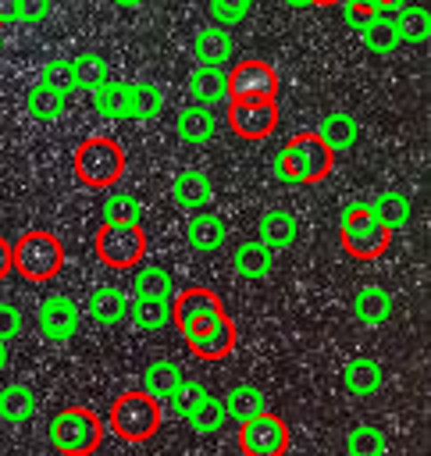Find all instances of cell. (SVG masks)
Wrapping results in <instances>:
<instances>
[{"instance_id":"obj_1","label":"cell","mask_w":431,"mask_h":456,"mask_svg":"<svg viewBox=\"0 0 431 456\" xmlns=\"http://www.w3.org/2000/svg\"><path fill=\"white\" fill-rule=\"evenodd\" d=\"M331 167L335 153L321 142L317 132H299L274 153V178L285 185H317L331 175Z\"/></svg>"},{"instance_id":"obj_2","label":"cell","mask_w":431,"mask_h":456,"mask_svg":"<svg viewBox=\"0 0 431 456\" xmlns=\"http://www.w3.org/2000/svg\"><path fill=\"white\" fill-rule=\"evenodd\" d=\"M164 424V410L160 399L146 395L142 388H128L121 392L110 410H107V428L121 438V442H150Z\"/></svg>"},{"instance_id":"obj_3","label":"cell","mask_w":431,"mask_h":456,"mask_svg":"<svg viewBox=\"0 0 431 456\" xmlns=\"http://www.w3.org/2000/svg\"><path fill=\"white\" fill-rule=\"evenodd\" d=\"M71 167L85 189H114L125 175V150L110 135H89L78 142Z\"/></svg>"},{"instance_id":"obj_4","label":"cell","mask_w":431,"mask_h":456,"mask_svg":"<svg viewBox=\"0 0 431 456\" xmlns=\"http://www.w3.org/2000/svg\"><path fill=\"white\" fill-rule=\"evenodd\" d=\"M11 260H14V271L25 278V281H53L64 267V246L53 232H43V228H32L25 235H18L11 242Z\"/></svg>"},{"instance_id":"obj_5","label":"cell","mask_w":431,"mask_h":456,"mask_svg":"<svg viewBox=\"0 0 431 456\" xmlns=\"http://www.w3.org/2000/svg\"><path fill=\"white\" fill-rule=\"evenodd\" d=\"M338 242L353 260H378L388 249L392 232L370 214L367 203H349L338 214Z\"/></svg>"},{"instance_id":"obj_6","label":"cell","mask_w":431,"mask_h":456,"mask_svg":"<svg viewBox=\"0 0 431 456\" xmlns=\"http://www.w3.org/2000/svg\"><path fill=\"white\" fill-rule=\"evenodd\" d=\"M46 435L61 456H89L103 438V424L89 406H64L50 417Z\"/></svg>"},{"instance_id":"obj_7","label":"cell","mask_w":431,"mask_h":456,"mask_svg":"<svg viewBox=\"0 0 431 456\" xmlns=\"http://www.w3.org/2000/svg\"><path fill=\"white\" fill-rule=\"evenodd\" d=\"M93 249L110 271H132L146 256V232L142 224H100Z\"/></svg>"},{"instance_id":"obj_8","label":"cell","mask_w":431,"mask_h":456,"mask_svg":"<svg viewBox=\"0 0 431 456\" xmlns=\"http://www.w3.org/2000/svg\"><path fill=\"white\" fill-rule=\"evenodd\" d=\"M224 314L228 310H224V303L214 289L192 285V289H182V292L175 289V296H171V324L182 331V338L217 324Z\"/></svg>"},{"instance_id":"obj_9","label":"cell","mask_w":431,"mask_h":456,"mask_svg":"<svg viewBox=\"0 0 431 456\" xmlns=\"http://www.w3.org/2000/svg\"><path fill=\"white\" fill-rule=\"evenodd\" d=\"M292 442V431L285 424V417L264 410L249 420L239 424V449L242 456H285Z\"/></svg>"},{"instance_id":"obj_10","label":"cell","mask_w":431,"mask_h":456,"mask_svg":"<svg viewBox=\"0 0 431 456\" xmlns=\"http://www.w3.org/2000/svg\"><path fill=\"white\" fill-rule=\"evenodd\" d=\"M228 100H278V71L267 61H239L228 68Z\"/></svg>"},{"instance_id":"obj_11","label":"cell","mask_w":431,"mask_h":456,"mask_svg":"<svg viewBox=\"0 0 431 456\" xmlns=\"http://www.w3.org/2000/svg\"><path fill=\"white\" fill-rule=\"evenodd\" d=\"M228 125L242 139H267L278 128V100H228Z\"/></svg>"},{"instance_id":"obj_12","label":"cell","mask_w":431,"mask_h":456,"mask_svg":"<svg viewBox=\"0 0 431 456\" xmlns=\"http://www.w3.org/2000/svg\"><path fill=\"white\" fill-rule=\"evenodd\" d=\"M36 324H39V331H43L50 342H68V338H75V331H78V324H82V306H78L71 296L53 292V296H46V299L39 303Z\"/></svg>"},{"instance_id":"obj_13","label":"cell","mask_w":431,"mask_h":456,"mask_svg":"<svg viewBox=\"0 0 431 456\" xmlns=\"http://www.w3.org/2000/svg\"><path fill=\"white\" fill-rule=\"evenodd\" d=\"M235 338H239L235 335V321L224 314L217 324H210V328H203L196 335H185V346L192 349V356H199L207 363H217V360H228L232 356Z\"/></svg>"},{"instance_id":"obj_14","label":"cell","mask_w":431,"mask_h":456,"mask_svg":"<svg viewBox=\"0 0 431 456\" xmlns=\"http://www.w3.org/2000/svg\"><path fill=\"white\" fill-rule=\"evenodd\" d=\"M185 242L196 249V253H217L224 242H228V224H224V217L221 214H214V210H196L192 217H189V224H185Z\"/></svg>"},{"instance_id":"obj_15","label":"cell","mask_w":431,"mask_h":456,"mask_svg":"<svg viewBox=\"0 0 431 456\" xmlns=\"http://www.w3.org/2000/svg\"><path fill=\"white\" fill-rule=\"evenodd\" d=\"M171 200H175V207H182V210H203L210 200H214V185H210V178H207V171H199V167H185V171H178L175 178H171Z\"/></svg>"},{"instance_id":"obj_16","label":"cell","mask_w":431,"mask_h":456,"mask_svg":"<svg viewBox=\"0 0 431 456\" xmlns=\"http://www.w3.org/2000/svg\"><path fill=\"white\" fill-rule=\"evenodd\" d=\"M85 314H89V321H96L100 328H114V324H121V321L128 317V296H125L121 289H114V285H100V289L89 292Z\"/></svg>"},{"instance_id":"obj_17","label":"cell","mask_w":431,"mask_h":456,"mask_svg":"<svg viewBox=\"0 0 431 456\" xmlns=\"http://www.w3.org/2000/svg\"><path fill=\"white\" fill-rule=\"evenodd\" d=\"M192 53H196V61L207 64V68H224V64L232 61V53H235V43H232L228 28H221V25H207V28L196 32V39H192Z\"/></svg>"},{"instance_id":"obj_18","label":"cell","mask_w":431,"mask_h":456,"mask_svg":"<svg viewBox=\"0 0 431 456\" xmlns=\"http://www.w3.org/2000/svg\"><path fill=\"white\" fill-rule=\"evenodd\" d=\"M189 96H192L199 107L228 103V71H224V68H207V64H199V68L189 75Z\"/></svg>"},{"instance_id":"obj_19","label":"cell","mask_w":431,"mask_h":456,"mask_svg":"<svg viewBox=\"0 0 431 456\" xmlns=\"http://www.w3.org/2000/svg\"><path fill=\"white\" fill-rule=\"evenodd\" d=\"M313 132L321 135V142H324L331 153H346V150H353V146H356V139H360V125H356V118H353V114H346V110L324 114V118L317 121V128H313Z\"/></svg>"},{"instance_id":"obj_20","label":"cell","mask_w":431,"mask_h":456,"mask_svg":"<svg viewBox=\"0 0 431 456\" xmlns=\"http://www.w3.org/2000/svg\"><path fill=\"white\" fill-rule=\"evenodd\" d=\"M299 235V224L289 210H264L256 221V239L274 253V249H289Z\"/></svg>"},{"instance_id":"obj_21","label":"cell","mask_w":431,"mask_h":456,"mask_svg":"<svg viewBox=\"0 0 431 456\" xmlns=\"http://www.w3.org/2000/svg\"><path fill=\"white\" fill-rule=\"evenodd\" d=\"M342 388H346L349 395H356V399L374 395V392L381 388V363L370 360V356H353V360H346V367H342Z\"/></svg>"},{"instance_id":"obj_22","label":"cell","mask_w":431,"mask_h":456,"mask_svg":"<svg viewBox=\"0 0 431 456\" xmlns=\"http://www.w3.org/2000/svg\"><path fill=\"white\" fill-rule=\"evenodd\" d=\"M271 260H274V253H271L260 239L239 242V246L232 249V267H235V274H239V278H249V281L267 278V274H271Z\"/></svg>"},{"instance_id":"obj_23","label":"cell","mask_w":431,"mask_h":456,"mask_svg":"<svg viewBox=\"0 0 431 456\" xmlns=\"http://www.w3.org/2000/svg\"><path fill=\"white\" fill-rule=\"evenodd\" d=\"M392 306H395L392 303V292H385L381 285H363L356 292V299H353V314L367 328H381L392 317Z\"/></svg>"},{"instance_id":"obj_24","label":"cell","mask_w":431,"mask_h":456,"mask_svg":"<svg viewBox=\"0 0 431 456\" xmlns=\"http://www.w3.org/2000/svg\"><path fill=\"white\" fill-rule=\"evenodd\" d=\"M36 413V392L25 381H7L0 388V420L4 424H25Z\"/></svg>"},{"instance_id":"obj_25","label":"cell","mask_w":431,"mask_h":456,"mask_svg":"<svg viewBox=\"0 0 431 456\" xmlns=\"http://www.w3.org/2000/svg\"><path fill=\"white\" fill-rule=\"evenodd\" d=\"M395 32H399V43H410V46H424L431 39V11L427 7H410L403 4L395 14Z\"/></svg>"},{"instance_id":"obj_26","label":"cell","mask_w":431,"mask_h":456,"mask_svg":"<svg viewBox=\"0 0 431 456\" xmlns=\"http://www.w3.org/2000/svg\"><path fill=\"white\" fill-rule=\"evenodd\" d=\"M128 317L139 331H160L171 324V299H157V296H135L128 303Z\"/></svg>"},{"instance_id":"obj_27","label":"cell","mask_w":431,"mask_h":456,"mask_svg":"<svg viewBox=\"0 0 431 456\" xmlns=\"http://www.w3.org/2000/svg\"><path fill=\"white\" fill-rule=\"evenodd\" d=\"M221 403H224V413H228L235 424H242V420H249V417H256V413L267 410V395H264L256 385H246V381H242V385H232Z\"/></svg>"},{"instance_id":"obj_28","label":"cell","mask_w":431,"mask_h":456,"mask_svg":"<svg viewBox=\"0 0 431 456\" xmlns=\"http://www.w3.org/2000/svg\"><path fill=\"white\" fill-rule=\"evenodd\" d=\"M356 36H360L363 46H367L370 53H378V57H388V53H395V50L403 46V43H399V32H395V21H392L388 14H374Z\"/></svg>"},{"instance_id":"obj_29","label":"cell","mask_w":431,"mask_h":456,"mask_svg":"<svg viewBox=\"0 0 431 456\" xmlns=\"http://www.w3.org/2000/svg\"><path fill=\"white\" fill-rule=\"evenodd\" d=\"M89 100H93V110H96L100 118H110V121L128 118V82L107 78L103 86H96V89L89 93Z\"/></svg>"},{"instance_id":"obj_30","label":"cell","mask_w":431,"mask_h":456,"mask_svg":"<svg viewBox=\"0 0 431 456\" xmlns=\"http://www.w3.org/2000/svg\"><path fill=\"white\" fill-rule=\"evenodd\" d=\"M175 132H178L182 142H207L214 135V114H210V107H199V103L182 107L175 114Z\"/></svg>"},{"instance_id":"obj_31","label":"cell","mask_w":431,"mask_h":456,"mask_svg":"<svg viewBox=\"0 0 431 456\" xmlns=\"http://www.w3.org/2000/svg\"><path fill=\"white\" fill-rule=\"evenodd\" d=\"M64 103H68V96L57 93V89H50L46 82H36L25 93V110H28L32 121H57L64 114Z\"/></svg>"},{"instance_id":"obj_32","label":"cell","mask_w":431,"mask_h":456,"mask_svg":"<svg viewBox=\"0 0 431 456\" xmlns=\"http://www.w3.org/2000/svg\"><path fill=\"white\" fill-rule=\"evenodd\" d=\"M178 381H182V367L175 360H153L142 370V392L153 395V399H160V403L178 388Z\"/></svg>"},{"instance_id":"obj_33","label":"cell","mask_w":431,"mask_h":456,"mask_svg":"<svg viewBox=\"0 0 431 456\" xmlns=\"http://www.w3.org/2000/svg\"><path fill=\"white\" fill-rule=\"evenodd\" d=\"M100 217H103V224H142V203H139V196H132L125 189H110Z\"/></svg>"},{"instance_id":"obj_34","label":"cell","mask_w":431,"mask_h":456,"mask_svg":"<svg viewBox=\"0 0 431 456\" xmlns=\"http://www.w3.org/2000/svg\"><path fill=\"white\" fill-rule=\"evenodd\" d=\"M367 207H370V214H374V217H378V221H381L388 232L403 228V224L410 221V210H413V207H410V200H406L403 192H395V189L378 192V196H374Z\"/></svg>"},{"instance_id":"obj_35","label":"cell","mask_w":431,"mask_h":456,"mask_svg":"<svg viewBox=\"0 0 431 456\" xmlns=\"http://www.w3.org/2000/svg\"><path fill=\"white\" fill-rule=\"evenodd\" d=\"M164 110V93L153 82H132L128 86V118L132 121H153Z\"/></svg>"},{"instance_id":"obj_36","label":"cell","mask_w":431,"mask_h":456,"mask_svg":"<svg viewBox=\"0 0 431 456\" xmlns=\"http://www.w3.org/2000/svg\"><path fill=\"white\" fill-rule=\"evenodd\" d=\"M132 292H135V296L171 299V296H175V278H171V271H167V267H160V264H142V267H135Z\"/></svg>"},{"instance_id":"obj_37","label":"cell","mask_w":431,"mask_h":456,"mask_svg":"<svg viewBox=\"0 0 431 456\" xmlns=\"http://www.w3.org/2000/svg\"><path fill=\"white\" fill-rule=\"evenodd\" d=\"M71 68H75V86L78 89H85V93H93L96 86H103L107 78H110V68H107V61L100 57V53H78V57H71Z\"/></svg>"},{"instance_id":"obj_38","label":"cell","mask_w":431,"mask_h":456,"mask_svg":"<svg viewBox=\"0 0 431 456\" xmlns=\"http://www.w3.org/2000/svg\"><path fill=\"white\" fill-rule=\"evenodd\" d=\"M346 456H388V442L378 428L360 424L346 435Z\"/></svg>"},{"instance_id":"obj_39","label":"cell","mask_w":431,"mask_h":456,"mask_svg":"<svg viewBox=\"0 0 431 456\" xmlns=\"http://www.w3.org/2000/svg\"><path fill=\"white\" fill-rule=\"evenodd\" d=\"M189 428L196 431V435H214V431H221L224 428V420H228V413H224V403L221 399H214V395H207L189 417Z\"/></svg>"},{"instance_id":"obj_40","label":"cell","mask_w":431,"mask_h":456,"mask_svg":"<svg viewBox=\"0 0 431 456\" xmlns=\"http://www.w3.org/2000/svg\"><path fill=\"white\" fill-rule=\"evenodd\" d=\"M207 395H210V392H207L199 381H185V378H182V381H178V388L167 395V403H171L175 417H189V413H192Z\"/></svg>"},{"instance_id":"obj_41","label":"cell","mask_w":431,"mask_h":456,"mask_svg":"<svg viewBox=\"0 0 431 456\" xmlns=\"http://www.w3.org/2000/svg\"><path fill=\"white\" fill-rule=\"evenodd\" d=\"M207 11H210V18H214V25L232 28V25H239V21H246V18H249L253 0H210V4H207Z\"/></svg>"},{"instance_id":"obj_42","label":"cell","mask_w":431,"mask_h":456,"mask_svg":"<svg viewBox=\"0 0 431 456\" xmlns=\"http://www.w3.org/2000/svg\"><path fill=\"white\" fill-rule=\"evenodd\" d=\"M39 82H46L50 89H57V93H64V96L78 89V86H75V68H71V61H68V57H57V61H50V64L43 68Z\"/></svg>"},{"instance_id":"obj_43","label":"cell","mask_w":431,"mask_h":456,"mask_svg":"<svg viewBox=\"0 0 431 456\" xmlns=\"http://www.w3.org/2000/svg\"><path fill=\"white\" fill-rule=\"evenodd\" d=\"M335 7H342V21H346V28H353V32H360V28L374 18V7L363 4V0H338Z\"/></svg>"},{"instance_id":"obj_44","label":"cell","mask_w":431,"mask_h":456,"mask_svg":"<svg viewBox=\"0 0 431 456\" xmlns=\"http://www.w3.org/2000/svg\"><path fill=\"white\" fill-rule=\"evenodd\" d=\"M53 0H18V21L21 25H39L50 18Z\"/></svg>"},{"instance_id":"obj_45","label":"cell","mask_w":431,"mask_h":456,"mask_svg":"<svg viewBox=\"0 0 431 456\" xmlns=\"http://www.w3.org/2000/svg\"><path fill=\"white\" fill-rule=\"evenodd\" d=\"M21 310L14 303H0V342H11L21 335Z\"/></svg>"},{"instance_id":"obj_46","label":"cell","mask_w":431,"mask_h":456,"mask_svg":"<svg viewBox=\"0 0 431 456\" xmlns=\"http://www.w3.org/2000/svg\"><path fill=\"white\" fill-rule=\"evenodd\" d=\"M11 271H14V260H11V242L0 235V281H4Z\"/></svg>"},{"instance_id":"obj_47","label":"cell","mask_w":431,"mask_h":456,"mask_svg":"<svg viewBox=\"0 0 431 456\" xmlns=\"http://www.w3.org/2000/svg\"><path fill=\"white\" fill-rule=\"evenodd\" d=\"M18 21V0H0V28Z\"/></svg>"},{"instance_id":"obj_48","label":"cell","mask_w":431,"mask_h":456,"mask_svg":"<svg viewBox=\"0 0 431 456\" xmlns=\"http://www.w3.org/2000/svg\"><path fill=\"white\" fill-rule=\"evenodd\" d=\"M363 4H370V7H374V14H388V18H392L406 0H363Z\"/></svg>"},{"instance_id":"obj_49","label":"cell","mask_w":431,"mask_h":456,"mask_svg":"<svg viewBox=\"0 0 431 456\" xmlns=\"http://www.w3.org/2000/svg\"><path fill=\"white\" fill-rule=\"evenodd\" d=\"M281 4H285V7H296V11H299V7H313L310 0H281Z\"/></svg>"},{"instance_id":"obj_50","label":"cell","mask_w":431,"mask_h":456,"mask_svg":"<svg viewBox=\"0 0 431 456\" xmlns=\"http://www.w3.org/2000/svg\"><path fill=\"white\" fill-rule=\"evenodd\" d=\"M7 367V342H0V370Z\"/></svg>"},{"instance_id":"obj_51","label":"cell","mask_w":431,"mask_h":456,"mask_svg":"<svg viewBox=\"0 0 431 456\" xmlns=\"http://www.w3.org/2000/svg\"><path fill=\"white\" fill-rule=\"evenodd\" d=\"M118 7H139V4H146V0H114Z\"/></svg>"},{"instance_id":"obj_52","label":"cell","mask_w":431,"mask_h":456,"mask_svg":"<svg viewBox=\"0 0 431 456\" xmlns=\"http://www.w3.org/2000/svg\"><path fill=\"white\" fill-rule=\"evenodd\" d=\"M310 4H313V7H335L338 0H310Z\"/></svg>"},{"instance_id":"obj_53","label":"cell","mask_w":431,"mask_h":456,"mask_svg":"<svg viewBox=\"0 0 431 456\" xmlns=\"http://www.w3.org/2000/svg\"><path fill=\"white\" fill-rule=\"evenodd\" d=\"M0 53H4V28H0Z\"/></svg>"}]
</instances>
